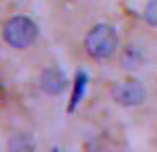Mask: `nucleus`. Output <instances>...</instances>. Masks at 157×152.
<instances>
[{
    "label": "nucleus",
    "mask_w": 157,
    "mask_h": 152,
    "mask_svg": "<svg viewBox=\"0 0 157 152\" xmlns=\"http://www.w3.org/2000/svg\"><path fill=\"white\" fill-rule=\"evenodd\" d=\"M37 24L31 20V17L26 15H15L11 17V20L5 22V28H2V37H5V42L15 48V50H24L29 48L35 39H37Z\"/></svg>",
    "instance_id": "f03ea898"
},
{
    "label": "nucleus",
    "mask_w": 157,
    "mask_h": 152,
    "mask_svg": "<svg viewBox=\"0 0 157 152\" xmlns=\"http://www.w3.org/2000/svg\"><path fill=\"white\" fill-rule=\"evenodd\" d=\"M42 83V89L46 93H50V96H57V93H61L63 87H66V74L61 70H57V67H48L42 72V78H39Z\"/></svg>",
    "instance_id": "20e7f679"
},
{
    "label": "nucleus",
    "mask_w": 157,
    "mask_h": 152,
    "mask_svg": "<svg viewBox=\"0 0 157 152\" xmlns=\"http://www.w3.org/2000/svg\"><path fill=\"white\" fill-rule=\"evenodd\" d=\"M85 87H87V74L83 70L76 72V78H74V89H72V98H70V107L68 111L72 113L76 109V104L83 100V93H85Z\"/></svg>",
    "instance_id": "39448f33"
},
{
    "label": "nucleus",
    "mask_w": 157,
    "mask_h": 152,
    "mask_svg": "<svg viewBox=\"0 0 157 152\" xmlns=\"http://www.w3.org/2000/svg\"><path fill=\"white\" fill-rule=\"evenodd\" d=\"M111 96L118 104L122 107H137L142 104L146 98V89L137 83V81H124V83H118L111 89Z\"/></svg>",
    "instance_id": "7ed1b4c3"
},
{
    "label": "nucleus",
    "mask_w": 157,
    "mask_h": 152,
    "mask_svg": "<svg viewBox=\"0 0 157 152\" xmlns=\"http://www.w3.org/2000/svg\"><path fill=\"white\" fill-rule=\"evenodd\" d=\"M85 52L92 59H107L118 48V35L111 24H96L85 35Z\"/></svg>",
    "instance_id": "f257e3e1"
},
{
    "label": "nucleus",
    "mask_w": 157,
    "mask_h": 152,
    "mask_svg": "<svg viewBox=\"0 0 157 152\" xmlns=\"http://www.w3.org/2000/svg\"><path fill=\"white\" fill-rule=\"evenodd\" d=\"M144 20L153 28H157V0H148V5L144 9Z\"/></svg>",
    "instance_id": "423d86ee"
}]
</instances>
